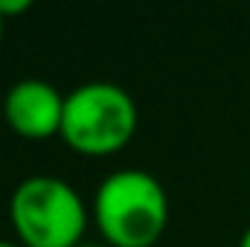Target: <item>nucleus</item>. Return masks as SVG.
Masks as SVG:
<instances>
[{
    "mask_svg": "<svg viewBox=\"0 0 250 247\" xmlns=\"http://www.w3.org/2000/svg\"><path fill=\"white\" fill-rule=\"evenodd\" d=\"M90 212L108 247H151L169 227V195L143 169H117L96 186Z\"/></svg>",
    "mask_w": 250,
    "mask_h": 247,
    "instance_id": "1",
    "label": "nucleus"
},
{
    "mask_svg": "<svg viewBox=\"0 0 250 247\" xmlns=\"http://www.w3.org/2000/svg\"><path fill=\"white\" fill-rule=\"evenodd\" d=\"M9 221L21 247H79L87 230V206L56 175H32L15 186Z\"/></svg>",
    "mask_w": 250,
    "mask_h": 247,
    "instance_id": "2",
    "label": "nucleus"
},
{
    "mask_svg": "<svg viewBox=\"0 0 250 247\" xmlns=\"http://www.w3.org/2000/svg\"><path fill=\"white\" fill-rule=\"evenodd\" d=\"M137 131V105L114 82H84L64 93V145L84 157L123 151Z\"/></svg>",
    "mask_w": 250,
    "mask_h": 247,
    "instance_id": "3",
    "label": "nucleus"
},
{
    "mask_svg": "<svg viewBox=\"0 0 250 247\" xmlns=\"http://www.w3.org/2000/svg\"><path fill=\"white\" fill-rule=\"evenodd\" d=\"M3 120L23 140L62 134L64 93L44 79H21L3 96Z\"/></svg>",
    "mask_w": 250,
    "mask_h": 247,
    "instance_id": "4",
    "label": "nucleus"
},
{
    "mask_svg": "<svg viewBox=\"0 0 250 247\" xmlns=\"http://www.w3.org/2000/svg\"><path fill=\"white\" fill-rule=\"evenodd\" d=\"M29 9H32L29 0H0V15H3V18L23 15V12H29Z\"/></svg>",
    "mask_w": 250,
    "mask_h": 247,
    "instance_id": "5",
    "label": "nucleus"
},
{
    "mask_svg": "<svg viewBox=\"0 0 250 247\" xmlns=\"http://www.w3.org/2000/svg\"><path fill=\"white\" fill-rule=\"evenodd\" d=\"M239 247H250V227L242 233V239H239Z\"/></svg>",
    "mask_w": 250,
    "mask_h": 247,
    "instance_id": "6",
    "label": "nucleus"
},
{
    "mask_svg": "<svg viewBox=\"0 0 250 247\" xmlns=\"http://www.w3.org/2000/svg\"><path fill=\"white\" fill-rule=\"evenodd\" d=\"M0 247H21V245H15V242H6V239H0Z\"/></svg>",
    "mask_w": 250,
    "mask_h": 247,
    "instance_id": "7",
    "label": "nucleus"
},
{
    "mask_svg": "<svg viewBox=\"0 0 250 247\" xmlns=\"http://www.w3.org/2000/svg\"><path fill=\"white\" fill-rule=\"evenodd\" d=\"M79 247H108V245H90V242H82Z\"/></svg>",
    "mask_w": 250,
    "mask_h": 247,
    "instance_id": "8",
    "label": "nucleus"
},
{
    "mask_svg": "<svg viewBox=\"0 0 250 247\" xmlns=\"http://www.w3.org/2000/svg\"><path fill=\"white\" fill-rule=\"evenodd\" d=\"M3 26H6V18L0 15V38H3Z\"/></svg>",
    "mask_w": 250,
    "mask_h": 247,
    "instance_id": "9",
    "label": "nucleus"
}]
</instances>
